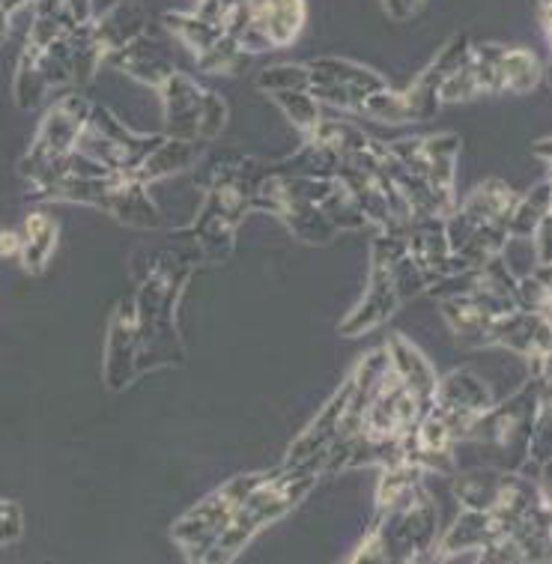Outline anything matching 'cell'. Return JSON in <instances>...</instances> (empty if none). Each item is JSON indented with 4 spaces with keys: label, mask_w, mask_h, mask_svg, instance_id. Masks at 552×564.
Listing matches in <instances>:
<instances>
[{
    "label": "cell",
    "mask_w": 552,
    "mask_h": 564,
    "mask_svg": "<svg viewBox=\"0 0 552 564\" xmlns=\"http://www.w3.org/2000/svg\"><path fill=\"white\" fill-rule=\"evenodd\" d=\"M267 171L269 167L242 155L215 162L209 167V180L204 183L206 200L201 216L195 225L176 230L174 237L188 239L197 260L204 263L227 260L234 251L236 227L246 221L248 213H255V192Z\"/></svg>",
    "instance_id": "obj_1"
},
{
    "label": "cell",
    "mask_w": 552,
    "mask_h": 564,
    "mask_svg": "<svg viewBox=\"0 0 552 564\" xmlns=\"http://www.w3.org/2000/svg\"><path fill=\"white\" fill-rule=\"evenodd\" d=\"M195 257L164 254L141 281L134 293L138 311V373L162 365H183L185 347L180 338L176 308L183 299L185 281L192 275Z\"/></svg>",
    "instance_id": "obj_2"
},
{
    "label": "cell",
    "mask_w": 552,
    "mask_h": 564,
    "mask_svg": "<svg viewBox=\"0 0 552 564\" xmlns=\"http://www.w3.org/2000/svg\"><path fill=\"white\" fill-rule=\"evenodd\" d=\"M326 475V452L314 457L305 466H275L269 469V478L260 487L248 492V499L239 505V511L234 513V520L227 523L221 538L215 541L213 550L206 553V564H227L239 558V553L246 550L257 534L284 520L286 513L293 511L296 505L305 502V496L317 481Z\"/></svg>",
    "instance_id": "obj_3"
},
{
    "label": "cell",
    "mask_w": 552,
    "mask_h": 564,
    "mask_svg": "<svg viewBox=\"0 0 552 564\" xmlns=\"http://www.w3.org/2000/svg\"><path fill=\"white\" fill-rule=\"evenodd\" d=\"M427 281L407 251L403 234H379L370 246V281L368 293L356 308L340 319V338H361L382 323H389L407 299L419 296Z\"/></svg>",
    "instance_id": "obj_4"
},
{
    "label": "cell",
    "mask_w": 552,
    "mask_h": 564,
    "mask_svg": "<svg viewBox=\"0 0 552 564\" xmlns=\"http://www.w3.org/2000/svg\"><path fill=\"white\" fill-rule=\"evenodd\" d=\"M267 478L269 473L236 475V478L221 484L218 490L204 496L192 511H185L171 525V538H174V544L183 550L188 562H204L206 553L213 550L215 541L227 529V523L234 520V513L239 511V505L248 499V492L260 487Z\"/></svg>",
    "instance_id": "obj_5"
},
{
    "label": "cell",
    "mask_w": 552,
    "mask_h": 564,
    "mask_svg": "<svg viewBox=\"0 0 552 564\" xmlns=\"http://www.w3.org/2000/svg\"><path fill=\"white\" fill-rule=\"evenodd\" d=\"M543 391H546V380H532L529 377V382L520 391H513L508 401L499 403V406L493 403L490 410L472 424L466 440L496 445L508 457L505 469L520 473L522 463L529 460V436H532L534 415H538V406H541Z\"/></svg>",
    "instance_id": "obj_6"
},
{
    "label": "cell",
    "mask_w": 552,
    "mask_h": 564,
    "mask_svg": "<svg viewBox=\"0 0 552 564\" xmlns=\"http://www.w3.org/2000/svg\"><path fill=\"white\" fill-rule=\"evenodd\" d=\"M164 134H132L117 117L105 108H90V117L84 123L75 150L84 153L93 162L113 171V174H129L138 164L162 144Z\"/></svg>",
    "instance_id": "obj_7"
},
{
    "label": "cell",
    "mask_w": 552,
    "mask_h": 564,
    "mask_svg": "<svg viewBox=\"0 0 552 564\" xmlns=\"http://www.w3.org/2000/svg\"><path fill=\"white\" fill-rule=\"evenodd\" d=\"M436 523H440L436 505L427 490H421L412 502L379 511L374 525L382 534L389 562H430L436 544Z\"/></svg>",
    "instance_id": "obj_8"
},
{
    "label": "cell",
    "mask_w": 552,
    "mask_h": 564,
    "mask_svg": "<svg viewBox=\"0 0 552 564\" xmlns=\"http://www.w3.org/2000/svg\"><path fill=\"white\" fill-rule=\"evenodd\" d=\"M87 117H90V105L78 96H69L61 105H54L33 141L31 153L21 162V176H28L33 185L45 183L57 171V164L69 153H75Z\"/></svg>",
    "instance_id": "obj_9"
},
{
    "label": "cell",
    "mask_w": 552,
    "mask_h": 564,
    "mask_svg": "<svg viewBox=\"0 0 552 564\" xmlns=\"http://www.w3.org/2000/svg\"><path fill=\"white\" fill-rule=\"evenodd\" d=\"M424 412L427 410L421 406L419 398L389 368L386 380H382V386L374 394V401L368 403V410L361 415L358 436H365L374 445L398 442L415 431V424H419Z\"/></svg>",
    "instance_id": "obj_10"
},
{
    "label": "cell",
    "mask_w": 552,
    "mask_h": 564,
    "mask_svg": "<svg viewBox=\"0 0 552 564\" xmlns=\"http://www.w3.org/2000/svg\"><path fill=\"white\" fill-rule=\"evenodd\" d=\"M490 386L472 373V370H454L445 380H436L433 398L427 410L448 427V433L457 442L469 436L472 424L481 419L484 412L493 406Z\"/></svg>",
    "instance_id": "obj_11"
},
{
    "label": "cell",
    "mask_w": 552,
    "mask_h": 564,
    "mask_svg": "<svg viewBox=\"0 0 552 564\" xmlns=\"http://www.w3.org/2000/svg\"><path fill=\"white\" fill-rule=\"evenodd\" d=\"M389 150L410 167L412 174H419L448 209L457 206L454 204V162L461 153L457 134L440 132L427 134V138H407V141L389 144Z\"/></svg>",
    "instance_id": "obj_12"
},
{
    "label": "cell",
    "mask_w": 552,
    "mask_h": 564,
    "mask_svg": "<svg viewBox=\"0 0 552 564\" xmlns=\"http://www.w3.org/2000/svg\"><path fill=\"white\" fill-rule=\"evenodd\" d=\"M550 317L546 314H529V311L513 308L501 314L490 328L487 347H505L511 352H520L529 365L532 380H546L550 373Z\"/></svg>",
    "instance_id": "obj_13"
},
{
    "label": "cell",
    "mask_w": 552,
    "mask_h": 564,
    "mask_svg": "<svg viewBox=\"0 0 552 564\" xmlns=\"http://www.w3.org/2000/svg\"><path fill=\"white\" fill-rule=\"evenodd\" d=\"M403 239H407V251L421 269L427 288L445 284L451 278H463L469 272L461 257L451 251L448 237H445V218H415L403 230Z\"/></svg>",
    "instance_id": "obj_14"
},
{
    "label": "cell",
    "mask_w": 552,
    "mask_h": 564,
    "mask_svg": "<svg viewBox=\"0 0 552 564\" xmlns=\"http://www.w3.org/2000/svg\"><path fill=\"white\" fill-rule=\"evenodd\" d=\"M511 529V520H505L499 511H472V508H463L461 517L433 544L430 558L433 562H454V558H463L466 553H478L481 546L493 544L496 538L508 534Z\"/></svg>",
    "instance_id": "obj_15"
},
{
    "label": "cell",
    "mask_w": 552,
    "mask_h": 564,
    "mask_svg": "<svg viewBox=\"0 0 552 564\" xmlns=\"http://www.w3.org/2000/svg\"><path fill=\"white\" fill-rule=\"evenodd\" d=\"M138 377V311L134 296H126L113 311L105 347V386L123 391Z\"/></svg>",
    "instance_id": "obj_16"
},
{
    "label": "cell",
    "mask_w": 552,
    "mask_h": 564,
    "mask_svg": "<svg viewBox=\"0 0 552 564\" xmlns=\"http://www.w3.org/2000/svg\"><path fill=\"white\" fill-rule=\"evenodd\" d=\"M349 394H353V373H349L347 380L340 382L338 391H335V394L326 401V406L317 412V419L307 424L305 433L290 445V452H286L281 466H286V469H293V466H305V463H311L323 452H328V445L338 440L340 424H344V415H347V406H349Z\"/></svg>",
    "instance_id": "obj_17"
},
{
    "label": "cell",
    "mask_w": 552,
    "mask_h": 564,
    "mask_svg": "<svg viewBox=\"0 0 552 564\" xmlns=\"http://www.w3.org/2000/svg\"><path fill=\"white\" fill-rule=\"evenodd\" d=\"M164 105V123H167V138H180V141H201L197 129H201V111H204L206 90L195 78L183 73H174L167 82L159 87Z\"/></svg>",
    "instance_id": "obj_18"
},
{
    "label": "cell",
    "mask_w": 552,
    "mask_h": 564,
    "mask_svg": "<svg viewBox=\"0 0 552 564\" xmlns=\"http://www.w3.org/2000/svg\"><path fill=\"white\" fill-rule=\"evenodd\" d=\"M386 356H389V368L394 370L407 389L419 398V403L427 410L430 398H433V389H436V370L430 365V359L421 352L410 338L403 335H391L389 344H386Z\"/></svg>",
    "instance_id": "obj_19"
},
{
    "label": "cell",
    "mask_w": 552,
    "mask_h": 564,
    "mask_svg": "<svg viewBox=\"0 0 552 564\" xmlns=\"http://www.w3.org/2000/svg\"><path fill=\"white\" fill-rule=\"evenodd\" d=\"M147 21H150V15L138 0H126V3H117L96 28H90V36L105 57V54L120 52L126 45H132L134 40H141L143 31H147Z\"/></svg>",
    "instance_id": "obj_20"
},
{
    "label": "cell",
    "mask_w": 552,
    "mask_h": 564,
    "mask_svg": "<svg viewBox=\"0 0 552 564\" xmlns=\"http://www.w3.org/2000/svg\"><path fill=\"white\" fill-rule=\"evenodd\" d=\"M197 162L195 141H180V138H164L162 144L155 147L153 153L147 155L134 171H129V180L141 185H153L164 176H174L188 171Z\"/></svg>",
    "instance_id": "obj_21"
},
{
    "label": "cell",
    "mask_w": 552,
    "mask_h": 564,
    "mask_svg": "<svg viewBox=\"0 0 552 564\" xmlns=\"http://www.w3.org/2000/svg\"><path fill=\"white\" fill-rule=\"evenodd\" d=\"M307 75H311V87H326V84H349L358 87L361 93H379L389 87L386 75L374 73L361 63L344 61V57H317V61L305 63Z\"/></svg>",
    "instance_id": "obj_22"
},
{
    "label": "cell",
    "mask_w": 552,
    "mask_h": 564,
    "mask_svg": "<svg viewBox=\"0 0 552 564\" xmlns=\"http://www.w3.org/2000/svg\"><path fill=\"white\" fill-rule=\"evenodd\" d=\"M111 61L113 66H120V69H126L132 78L150 84V87H155V90H159V87H162V84L176 73L174 63L167 61L162 52H155V48H147V45H143V36L141 40H134L132 45L120 48V52H113Z\"/></svg>",
    "instance_id": "obj_23"
},
{
    "label": "cell",
    "mask_w": 552,
    "mask_h": 564,
    "mask_svg": "<svg viewBox=\"0 0 552 564\" xmlns=\"http://www.w3.org/2000/svg\"><path fill=\"white\" fill-rule=\"evenodd\" d=\"M508 473L511 469H505V473L501 469H472V473L457 475L454 499L463 508H472V511H490L499 502L505 481H508Z\"/></svg>",
    "instance_id": "obj_24"
},
{
    "label": "cell",
    "mask_w": 552,
    "mask_h": 564,
    "mask_svg": "<svg viewBox=\"0 0 552 564\" xmlns=\"http://www.w3.org/2000/svg\"><path fill=\"white\" fill-rule=\"evenodd\" d=\"M424 469L419 463L400 460L394 466H386L382 469V478L377 484V505L379 511H391V508H400V505L412 502L421 490H424Z\"/></svg>",
    "instance_id": "obj_25"
},
{
    "label": "cell",
    "mask_w": 552,
    "mask_h": 564,
    "mask_svg": "<svg viewBox=\"0 0 552 564\" xmlns=\"http://www.w3.org/2000/svg\"><path fill=\"white\" fill-rule=\"evenodd\" d=\"M57 246V225L45 213H33L24 218V230H21V263L28 272L40 275L42 269L48 267V260Z\"/></svg>",
    "instance_id": "obj_26"
},
{
    "label": "cell",
    "mask_w": 552,
    "mask_h": 564,
    "mask_svg": "<svg viewBox=\"0 0 552 564\" xmlns=\"http://www.w3.org/2000/svg\"><path fill=\"white\" fill-rule=\"evenodd\" d=\"M541 61L529 48H505L496 63V93H529L541 82Z\"/></svg>",
    "instance_id": "obj_27"
},
{
    "label": "cell",
    "mask_w": 552,
    "mask_h": 564,
    "mask_svg": "<svg viewBox=\"0 0 552 564\" xmlns=\"http://www.w3.org/2000/svg\"><path fill=\"white\" fill-rule=\"evenodd\" d=\"M552 209V185L543 180L529 192L526 197H517L511 216H508V239H529L534 227L541 225L543 218L550 216Z\"/></svg>",
    "instance_id": "obj_28"
},
{
    "label": "cell",
    "mask_w": 552,
    "mask_h": 564,
    "mask_svg": "<svg viewBox=\"0 0 552 564\" xmlns=\"http://www.w3.org/2000/svg\"><path fill=\"white\" fill-rule=\"evenodd\" d=\"M164 24H167V31L174 33L176 40L183 42L185 48L192 54H197V57L204 52H209L215 42L225 36L221 28H215L209 21L197 19L195 12H167V15H164Z\"/></svg>",
    "instance_id": "obj_29"
},
{
    "label": "cell",
    "mask_w": 552,
    "mask_h": 564,
    "mask_svg": "<svg viewBox=\"0 0 552 564\" xmlns=\"http://www.w3.org/2000/svg\"><path fill=\"white\" fill-rule=\"evenodd\" d=\"M550 267L529 269V275H517L513 281V302L517 308L529 314H546L550 317Z\"/></svg>",
    "instance_id": "obj_30"
},
{
    "label": "cell",
    "mask_w": 552,
    "mask_h": 564,
    "mask_svg": "<svg viewBox=\"0 0 552 564\" xmlns=\"http://www.w3.org/2000/svg\"><path fill=\"white\" fill-rule=\"evenodd\" d=\"M320 209H323V216L338 227V230H358V227L368 225L365 216H361V209L353 204V197H349L347 188L340 185L338 176H332V185H328L326 197L320 200Z\"/></svg>",
    "instance_id": "obj_31"
},
{
    "label": "cell",
    "mask_w": 552,
    "mask_h": 564,
    "mask_svg": "<svg viewBox=\"0 0 552 564\" xmlns=\"http://www.w3.org/2000/svg\"><path fill=\"white\" fill-rule=\"evenodd\" d=\"M272 102L286 113V120L296 126L302 134L314 132V126L323 120V117H320V102L311 96V90L272 93Z\"/></svg>",
    "instance_id": "obj_32"
},
{
    "label": "cell",
    "mask_w": 552,
    "mask_h": 564,
    "mask_svg": "<svg viewBox=\"0 0 552 564\" xmlns=\"http://www.w3.org/2000/svg\"><path fill=\"white\" fill-rule=\"evenodd\" d=\"M246 61H248V54L236 45V40H230V36L225 33V36L209 48V52H204L201 57H197V66L209 75H234L246 66Z\"/></svg>",
    "instance_id": "obj_33"
},
{
    "label": "cell",
    "mask_w": 552,
    "mask_h": 564,
    "mask_svg": "<svg viewBox=\"0 0 552 564\" xmlns=\"http://www.w3.org/2000/svg\"><path fill=\"white\" fill-rule=\"evenodd\" d=\"M311 75L305 63H275L257 75V90L281 93V90H307Z\"/></svg>",
    "instance_id": "obj_34"
},
{
    "label": "cell",
    "mask_w": 552,
    "mask_h": 564,
    "mask_svg": "<svg viewBox=\"0 0 552 564\" xmlns=\"http://www.w3.org/2000/svg\"><path fill=\"white\" fill-rule=\"evenodd\" d=\"M227 123V102L225 96H218V93L206 90L204 99V111H201V129H197V138L201 141H209V138H218L221 129Z\"/></svg>",
    "instance_id": "obj_35"
},
{
    "label": "cell",
    "mask_w": 552,
    "mask_h": 564,
    "mask_svg": "<svg viewBox=\"0 0 552 564\" xmlns=\"http://www.w3.org/2000/svg\"><path fill=\"white\" fill-rule=\"evenodd\" d=\"M349 562H389V558H386V544H382V534H379L377 525H370L368 534L361 538V544L356 546V553L349 555Z\"/></svg>",
    "instance_id": "obj_36"
},
{
    "label": "cell",
    "mask_w": 552,
    "mask_h": 564,
    "mask_svg": "<svg viewBox=\"0 0 552 564\" xmlns=\"http://www.w3.org/2000/svg\"><path fill=\"white\" fill-rule=\"evenodd\" d=\"M419 3H421V0H382V7H386V12H389L391 19H398V21L410 19Z\"/></svg>",
    "instance_id": "obj_37"
},
{
    "label": "cell",
    "mask_w": 552,
    "mask_h": 564,
    "mask_svg": "<svg viewBox=\"0 0 552 564\" xmlns=\"http://www.w3.org/2000/svg\"><path fill=\"white\" fill-rule=\"evenodd\" d=\"M21 251V234L3 230L0 234V257H15Z\"/></svg>",
    "instance_id": "obj_38"
},
{
    "label": "cell",
    "mask_w": 552,
    "mask_h": 564,
    "mask_svg": "<svg viewBox=\"0 0 552 564\" xmlns=\"http://www.w3.org/2000/svg\"><path fill=\"white\" fill-rule=\"evenodd\" d=\"M538 19H541L543 36H550V0H538Z\"/></svg>",
    "instance_id": "obj_39"
},
{
    "label": "cell",
    "mask_w": 552,
    "mask_h": 564,
    "mask_svg": "<svg viewBox=\"0 0 552 564\" xmlns=\"http://www.w3.org/2000/svg\"><path fill=\"white\" fill-rule=\"evenodd\" d=\"M546 147H550V138H543V141H538V144L532 147V153H534V155H541L543 164L550 162V150H546Z\"/></svg>",
    "instance_id": "obj_40"
}]
</instances>
